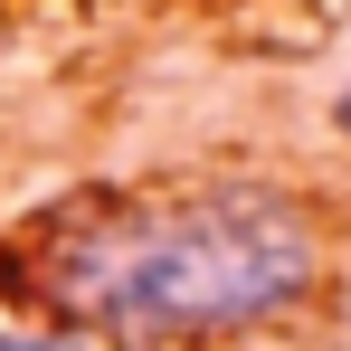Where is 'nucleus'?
I'll return each mask as SVG.
<instances>
[{"instance_id": "obj_2", "label": "nucleus", "mask_w": 351, "mask_h": 351, "mask_svg": "<svg viewBox=\"0 0 351 351\" xmlns=\"http://www.w3.org/2000/svg\"><path fill=\"white\" fill-rule=\"evenodd\" d=\"M332 133H351V86H342V95H332Z\"/></svg>"}, {"instance_id": "obj_1", "label": "nucleus", "mask_w": 351, "mask_h": 351, "mask_svg": "<svg viewBox=\"0 0 351 351\" xmlns=\"http://www.w3.org/2000/svg\"><path fill=\"white\" fill-rule=\"evenodd\" d=\"M332 294V219L285 180H180L58 199L0 247V304L58 342L219 351Z\"/></svg>"}]
</instances>
